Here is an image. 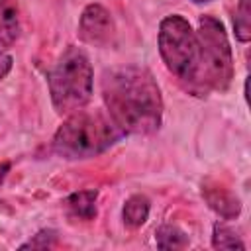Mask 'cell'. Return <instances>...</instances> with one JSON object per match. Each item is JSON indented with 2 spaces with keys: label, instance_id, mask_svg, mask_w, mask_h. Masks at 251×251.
<instances>
[{
  "label": "cell",
  "instance_id": "obj_4",
  "mask_svg": "<svg viewBox=\"0 0 251 251\" xmlns=\"http://www.w3.org/2000/svg\"><path fill=\"white\" fill-rule=\"evenodd\" d=\"M200 59L192 94L206 96L212 90L226 92L233 78V57L224 24L214 16H202L198 25Z\"/></svg>",
  "mask_w": 251,
  "mask_h": 251
},
{
  "label": "cell",
  "instance_id": "obj_17",
  "mask_svg": "<svg viewBox=\"0 0 251 251\" xmlns=\"http://www.w3.org/2000/svg\"><path fill=\"white\" fill-rule=\"evenodd\" d=\"M194 4H206V2H212V0H192Z\"/></svg>",
  "mask_w": 251,
  "mask_h": 251
},
{
  "label": "cell",
  "instance_id": "obj_15",
  "mask_svg": "<svg viewBox=\"0 0 251 251\" xmlns=\"http://www.w3.org/2000/svg\"><path fill=\"white\" fill-rule=\"evenodd\" d=\"M10 69H12V57L6 53H0V78H4Z\"/></svg>",
  "mask_w": 251,
  "mask_h": 251
},
{
  "label": "cell",
  "instance_id": "obj_2",
  "mask_svg": "<svg viewBox=\"0 0 251 251\" xmlns=\"http://www.w3.org/2000/svg\"><path fill=\"white\" fill-rule=\"evenodd\" d=\"M124 137V131L102 110H76L53 135V151L65 159H88L104 153Z\"/></svg>",
  "mask_w": 251,
  "mask_h": 251
},
{
  "label": "cell",
  "instance_id": "obj_7",
  "mask_svg": "<svg viewBox=\"0 0 251 251\" xmlns=\"http://www.w3.org/2000/svg\"><path fill=\"white\" fill-rule=\"evenodd\" d=\"M202 196L208 202V206L224 220H233L241 212V202L239 198L229 192L227 188L220 184H204L202 186Z\"/></svg>",
  "mask_w": 251,
  "mask_h": 251
},
{
  "label": "cell",
  "instance_id": "obj_8",
  "mask_svg": "<svg viewBox=\"0 0 251 251\" xmlns=\"http://www.w3.org/2000/svg\"><path fill=\"white\" fill-rule=\"evenodd\" d=\"M20 37L18 0H0V53H8Z\"/></svg>",
  "mask_w": 251,
  "mask_h": 251
},
{
  "label": "cell",
  "instance_id": "obj_11",
  "mask_svg": "<svg viewBox=\"0 0 251 251\" xmlns=\"http://www.w3.org/2000/svg\"><path fill=\"white\" fill-rule=\"evenodd\" d=\"M155 239H157V247L159 249H182V247L188 245V235L180 227H176L173 224L161 226L157 229Z\"/></svg>",
  "mask_w": 251,
  "mask_h": 251
},
{
  "label": "cell",
  "instance_id": "obj_1",
  "mask_svg": "<svg viewBox=\"0 0 251 251\" xmlns=\"http://www.w3.org/2000/svg\"><path fill=\"white\" fill-rule=\"evenodd\" d=\"M102 100L124 135H147L161 127L163 96L151 71L141 65H120L102 75Z\"/></svg>",
  "mask_w": 251,
  "mask_h": 251
},
{
  "label": "cell",
  "instance_id": "obj_6",
  "mask_svg": "<svg viewBox=\"0 0 251 251\" xmlns=\"http://www.w3.org/2000/svg\"><path fill=\"white\" fill-rule=\"evenodd\" d=\"M78 39L92 47H108L116 37V24L102 4H88L78 18Z\"/></svg>",
  "mask_w": 251,
  "mask_h": 251
},
{
  "label": "cell",
  "instance_id": "obj_13",
  "mask_svg": "<svg viewBox=\"0 0 251 251\" xmlns=\"http://www.w3.org/2000/svg\"><path fill=\"white\" fill-rule=\"evenodd\" d=\"M233 31L237 41L247 43L251 39V10H249V0H239L237 10H235V20H233Z\"/></svg>",
  "mask_w": 251,
  "mask_h": 251
},
{
  "label": "cell",
  "instance_id": "obj_5",
  "mask_svg": "<svg viewBox=\"0 0 251 251\" xmlns=\"http://www.w3.org/2000/svg\"><path fill=\"white\" fill-rule=\"evenodd\" d=\"M159 55L167 71L192 92L198 73L200 43L198 33L192 29L190 22L180 14H171L159 24Z\"/></svg>",
  "mask_w": 251,
  "mask_h": 251
},
{
  "label": "cell",
  "instance_id": "obj_3",
  "mask_svg": "<svg viewBox=\"0 0 251 251\" xmlns=\"http://www.w3.org/2000/svg\"><path fill=\"white\" fill-rule=\"evenodd\" d=\"M51 104L59 116H69L84 108L92 98L94 71L88 55L76 47L69 45L53 69L47 75Z\"/></svg>",
  "mask_w": 251,
  "mask_h": 251
},
{
  "label": "cell",
  "instance_id": "obj_12",
  "mask_svg": "<svg viewBox=\"0 0 251 251\" xmlns=\"http://www.w3.org/2000/svg\"><path fill=\"white\" fill-rule=\"evenodd\" d=\"M212 247L214 249H245V243L229 226L216 222L212 227Z\"/></svg>",
  "mask_w": 251,
  "mask_h": 251
},
{
  "label": "cell",
  "instance_id": "obj_14",
  "mask_svg": "<svg viewBox=\"0 0 251 251\" xmlns=\"http://www.w3.org/2000/svg\"><path fill=\"white\" fill-rule=\"evenodd\" d=\"M57 231L51 229V227H45V229H39L31 239H27L25 243L20 245V249H49L57 243Z\"/></svg>",
  "mask_w": 251,
  "mask_h": 251
},
{
  "label": "cell",
  "instance_id": "obj_10",
  "mask_svg": "<svg viewBox=\"0 0 251 251\" xmlns=\"http://www.w3.org/2000/svg\"><path fill=\"white\" fill-rule=\"evenodd\" d=\"M149 210H151V204H149L147 196H143V194L129 196L124 202V208H122L124 224L127 227H141L149 218Z\"/></svg>",
  "mask_w": 251,
  "mask_h": 251
},
{
  "label": "cell",
  "instance_id": "obj_16",
  "mask_svg": "<svg viewBox=\"0 0 251 251\" xmlns=\"http://www.w3.org/2000/svg\"><path fill=\"white\" fill-rule=\"evenodd\" d=\"M8 171H10V163H0V184H2V180L6 178Z\"/></svg>",
  "mask_w": 251,
  "mask_h": 251
},
{
  "label": "cell",
  "instance_id": "obj_9",
  "mask_svg": "<svg viewBox=\"0 0 251 251\" xmlns=\"http://www.w3.org/2000/svg\"><path fill=\"white\" fill-rule=\"evenodd\" d=\"M96 198H98L96 190H78L69 194L63 206L71 218L88 222V220H94L96 216Z\"/></svg>",
  "mask_w": 251,
  "mask_h": 251
}]
</instances>
